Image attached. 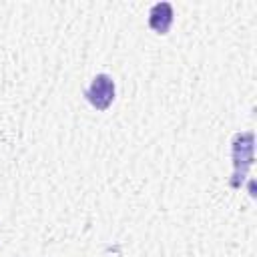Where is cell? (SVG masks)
Wrapping results in <instances>:
<instances>
[{"label":"cell","mask_w":257,"mask_h":257,"mask_svg":"<svg viewBox=\"0 0 257 257\" xmlns=\"http://www.w3.org/2000/svg\"><path fill=\"white\" fill-rule=\"evenodd\" d=\"M255 135L253 131L235 133L231 139V159H233V175L229 179V185L233 189H241L249 169L255 161Z\"/></svg>","instance_id":"obj_1"},{"label":"cell","mask_w":257,"mask_h":257,"mask_svg":"<svg viewBox=\"0 0 257 257\" xmlns=\"http://www.w3.org/2000/svg\"><path fill=\"white\" fill-rule=\"evenodd\" d=\"M114 94H116V84L112 76L106 72H98L96 76H92L90 84L84 88V98L96 110H108L110 104L114 102Z\"/></svg>","instance_id":"obj_2"},{"label":"cell","mask_w":257,"mask_h":257,"mask_svg":"<svg viewBox=\"0 0 257 257\" xmlns=\"http://www.w3.org/2000/svg\"><path fill=\"white\" fill-rule=\"evenodd\" d=\"M175 18V10L173 4L163 0V2H155L149 10V28L155 30L157 34H167L171 24Z\"/></svg>","instance_id":"obj_3"}]
</instances>
